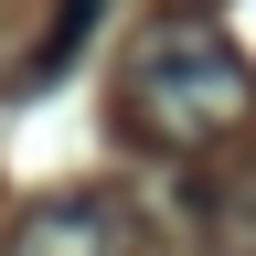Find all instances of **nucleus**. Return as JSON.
<instances>
[{
    "label": "nucleus",
    "mask_w": 256,
    "mask_h": 256,
    "mask_svg": "<svg viewBox=\"0 0 256 256\" xmlns=\"http://www.w3.org/2000/svg\"><path fill=\"white\" fill-rule=\"evenodd\" d=\"M256 128V64L214 11H160L118 64V139L150 160H214Z\"/></svg>",
    "instance_id": "f257e3e1"
},
{
    "label": "nucleus",
    "mask_w": 256,
    "mask_h": 256,
    "mask_svg": "<svg viewBox=\"0 0 256 256\" xmlns=\"http://www.w3.org/2000/svg\"><path fill=\"white\" fill-rule=\"evenodd\" d=\"M0 256H139V224H128L118 192H43V203L11 214Z\"/></svg>",
    "instance_id": "f03ea898"
},
{
    "label": "nucleus",
    "mask_w": 256,
    "mask_h": 256,
    "mask_svg": "<svg viewBox=\"0 0 256 256\" xmlns=\"http://www.w3.org/2000/svg\"><path fill=\"white\" fill-rule=\"evenodd\" d=\"M182 224L203 256H256V150H214V160H182Z\"/></svg>",
    "instance_id": "7ed1b4c3"
},
{
    "label": "nucleus",
    "mask_w": 256,
    "mask_h": 256,
    "mask_svg": "<svg viewBox=\"0 0 256 256\" xmlns=\"http://www.w3.org/2000/svg\"><path fill=\"white\" fill-rule=\"evenodd\" d=\"M96 22H107V0H64V11H54V32H43V54H32V86H54L64 64H75V43H86Z\"/></svg>",
    "instance_id": "20e7f679"
}]
</instances>
